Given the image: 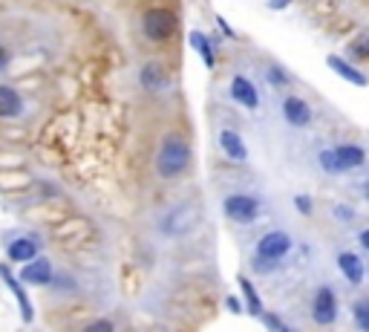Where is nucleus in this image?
<instances>
[{
	"label": "nucleus",
	"mask_w": 369,
	"mask_h": 332,
	"mask_svg": "<svg viewBox=\"0 0 369 332\" xmlns=\"http://www.w3.org/2000/svg\"><path fill=\"white\" fill-rule=\"evenodd\" d=\"M318 162H320V168H323L326 173H346V168H343V162L338 159L335 148H326V151H320Z\"/></svg>",
	"instance_id": "obj_20"
},
{
	"label": "nucleus",
	"mask_w": 369,
	"mask_h": 332,
	"mask_svg": "<svg viewBox=\"0 0 369 332\" xmlns=\"http://www.w3.org/2000/svg\"><path fill=\"white\" fill-rule=\"evenodd\" d=\"M0 278H4L6 281V286H9V292L15 295V301H18V306H21V315H24V321L26 323H32V301H29V295L24 292V286H21V281L9 272V266H0Z\"/></svg>",
	"instance_id": "obj_9"
},
{
	"label": "nucleus",
	"mask_w": 369,
	"mask_h": 332,
	"mask_svg": "<svg viewBox=\"0 0 369 332\" xmlns=\"http://www.w3.org/2000/svg\"><path fill=\"white\" fill-rule=\"evenodd\" d=\"M268 81L277 84V87H283V84H288V76L280 70V66H268Z\"/></svg>",
	"instance_id": "obj_23"
},
{
	"label": "nucleus",
	"mask_w": 369,
	"mask_h": 332,
	"mask_svg": "<svg viewBox=\"0 0 369 332\" xmlns=\"http://www.w3.org/2000/svg\"><path fill=\"white\" fill-rule=\"evenodd\" d=\"M360 246L369 251V228H366V231H360Z\"/></svg>",
	"instance_id": "obj_32"
},
{
	"label": "nucleus",
	"mask_w": 369,
	"mask_h": 332,
	"mask_svg": "<svg viewBox=\"0 0 369 332\" xmlns=\"http://www.w3.org/2000/svg\"><path fill=\"white\" fill-rule=\"evenodd\" d=\"M191 46L202 55V61H205V66L211 70V66L216 64V58H213V46H211V41L202 35V32H191Z\"/></svg>",
	"instance_id": "obj_18"
},
{
	"label": "nucleus",
	"mask_w": 369,
	"mask_h": 332,
	"mask_svg": "<svg viewBox=\"0 0 369 332\" xmlns=\"http://www.w3.org/2000/svg\"><path fill=\"white\" fill-rule=\"evenodd\" d=\"M93 329H113V323L110 321H96V323H90V332Z\"/></svg>",
	"instance_id": "obj_30"
},
{
	"label": "nucleus",
	"mask_w": 369,
	"mask_h": 332,
	"mask_svg": "<svg viewBox=\"0 0 369 332\" xmlns=\"http://www.w3.org/2000/svg\"><path fill=\"white\" fill-rule=\"evenodd\" d=\"M288 4H291V0H268V6H271V9H285Z\"/></svg>",
	"instance_id": "obj_31"
},
{
	"label": "nucleus",
	"mask_w": 369,
	"mask_h": 332,
	"mask_svg": "<svg viewBox=\"0 0 369 332\" xmlns=\"http://www.w3.org/2000/svg\"><path fill=\"white\" fill-rule=\"evenodd\" d=\"M32 257H38V240L21 237V240H12V243H9V260H15V263H29Z\"/></svg>",
	"instance_id": "obj_16"
},
{
	"label": "nucleus",
	"mask_w": 369,
	"mask_h": 332,
	"mask_svg": "<svg viewBox=\"0 0 369 332\" xmlns=\"http://www.w3.org/2000/svg\"><path fill=\"white\" fill-rule=\"evenodd\" d=\"M223 208H226V217L234 223H254L260 217V199L251 193H231L226 196Z\"/></svg>",
	"instance_id": "obj_2"
},
{
	"label": "nucleus",
	"mask_w": 369,
	"mask_h": 332,
	"mask_svg": "<svg viewBox=\"0 0 369 332\" xmlns=\"http://www.w3.org/2000/svg\"><path fill=\"white\" fill-rule=\"evenodd\" d=\"M363 196H366V199H369V179H366V182H363Z\"/></svg>",
	"instance_id": "obj_33"
},
{
	"label": "nucleus",
	"mask_w": 369,
	"mask_h": 332,
	"mask_svg": "<svg viewBox=\"0 0 369 332\" xmlns=\"http://www.w3.org/2000/svg\"><path fill=\"white\" fill-rule=\"evenodd\" d=\"M240 289H243V295H246L248 312H251V315H263V301H260V295L254 292V283H251L248 278H240Z\"/></svg>",
	"instance_id": "obj_19"
},
{
	"label": "nucleus",
	"mask_w": 369,
	"mask_h": 332,
	"mask_svg": "<svg viewBox=\"0 0 369 332\" xmlns=\"http://www.w3.org/2000/svg\"><path fill=\"white\" fill-rule=\"evenodd\" d=\"M294 206H298L300 214H312V199L309 196H298V199H294Z\"/></svg>",
	"instance_id": "obj_26"
},
{
	"label": "nucleus",
	"mask_w": 369,
	"mask_h": 332,
	"mask_svg": "<svg viewBox=\"0 0 369 332\" xmlns=\"http://www.w3.org/2000/svg\"><path fill=\"white\" fill-rule=\"evenodd\" d=\"M352 318H355L358 329L369 332V301H355V306H352Z\"/></svg>",
	"instance_id": "obj_21"
},
{
	"label": "nucleus",
	"mask_w": 369,
	"mask_h": 332,
	"mask_svg": "<svg viewBox=\"0 0 369 332\" xmlns=\"http://www.w3.org/2000/svg\"><path fill=\"white\" fill-rule=\"evenodd\" d=\"M226 306H228L231 312H243V303H240L237 298H228V301H226Z\"/></svg>",
	"instance_id": "obj_28"
},
{
	"label": "nucleus",
	"mask_w": 369,
	"mask_h": 332,
	"mask_svg": "<svg viewBox=\"0 0 369 332\" xmlns=\"http://www.w3.org/2000/svg\"><path fill=\"white\" fill-rule=\"evenodd\" d=\"M335 217H338L340 223H349V220L355 217V211H352L349 206H335Z\"/></svg>",
	"instance_id": "obj_25"
},
{
	"label": "nucleus",
	"mask_w": 369,
	"mask_h": 332,
	"mask_svg": "<svg viewBox=\"0 0 369 332\" xmlns=\"http://www.w3.org/2000/svg\"><path fill=\"white\" fill-rule=\"evenodd\" d=\"M6 64H9V52H6L4 46H0V73L6 70Z\"/></svg>",
	"instance_id": "obj_29"
},
{
	"label": "nucleus",
	"mask_w": 369,
	"mask_h": 332,
	"mask_svg": "<svg viewBox=\"0 0 369 332\" xmlns=\"http://www.w3.org/2000/svg\"><path fill=\"white\" fill-rule=\"evenodd\" d=\"M283 116L291 127H306L312 121V107L300 96H288L283 99Z\"/></svg>",
	"instance_id": "obj_7"
},
{
	"label": "nucleus",
	"mask_w": 369,
	"mask_h": 332,
	"mask_svg": "<svg viewBox=\"0 0 369 332\" xmlns=\"http://www.w3.org/2000/svg\"><path fill=\"white\" fill-rule=\"evenodd\" d=\"M277 263H280V260H271V257H260V254H254V263H251V266H254V272H263V275H266V272H274V269H277Z\"/></svg>",
	"instance_id": "obj_22"
},
{
	"label": "nucleus",
	"mask_w": 369,
	"mask_h": 332,
	"mask_svg": "<svg viewBox=\"0 0 369 332\" xmlns=\"http://www.w3.org/2000/svg\"><path fill=\"white\" fill-rule=\"evenodd\" d=\"M231 99H234L237 104L248 107V110H254V107L260 104L257 87H254V84H251L246 76H234V79H231Z\"/></svg>",
	"instance_id": "obj_10"
},
{
	"label": "nucleus",
	"mask_w": 369,
	"mask_h": 332,
	"mask_svg": "<svg viewBox=\"0 0 369 332\" xmlns=\"http://www.w3.org/2000/svg\"><path fill=\"white\" fill-rule=\"evenodd\" d=\"M173 26H176V21L168 9H147L141 18V29H144L147 41H153V44L168 41L173 35Z\"/></svg>",
	"instance_id": "obj_3"
},
{
	"label": "nucleus",
	"mask_w": 369,
	"mask_h": 332,
	"mask_svg": "<svg viewBox=\"0 0 369 332\" xmlns=\"http://www.w3.org/2000/svg\"><path fill=\"white\" fill-rule=\"evenodd\" d=\"M260 318H263V323H266L268 329H277V332H288V326H285V323H283V321H280L277 315H260Z\"/></svg>",
	"instance_id": "obj_24"
},
{
	"label": "nucleus",
	"mask_w": 369,
	"mask_h": 332,
	"mask_svg": "<svg viewBox=\"0 0 369 332\" xmlns=\"http://www.w3.org/2000/svg\"><path fill=\"white\" fill-rule=\"evenodd\" d=\"M193 223H196L193 211L182 206V208H173V211H171V214H168V217L162 220V231H165V234H173V237H176V234H185V231H188V228H191Z\"/></svg>",
	"instance_id": "obj_12"
},
{
	"label": "nucleus",
	"mask_w": 369,
	"mask_h": 332,
	"mask_svg": "<svg viewBox=\"0 0 369 332\" xmlns=\"http://www.w3.org/2000/svg\"><path fill=\"white\" fill-rule=\"evenodd\" d=\"M219 148H223V154L228 159H234V162H246L248 159V148H246L243 136H240V133H234V130L219 133Z\"/></svg>",
	"instance_id": "obj_11"
},
{
	"label": "nucleus",
	"mask_w": 369,
	"mask_h": 332,
	"mask_svg": "<svg viewBox=\"0 0 369 332\" xmlns=\"http://www.w3.org/2000/svg\"><path fill=\"white\" fill-rule=\"evenodd\" d=\"M21 281L24 283H35V286L52 283V263L46 257H32L24 269H21Z\"/></svg>",
	"instance_id": "obj_6"
},
{
	"label": "nucleus",
	"mask_w": 369,
	"mask_h": 332,
	"mask_svg": "<svg viewBox=\"0 0 369 332\" xmlns=\"http://www.w3.org/2000/svg\"><path fill=\"white\" fill-rule=\"evenodd\" d=\"M338 266H340L343 278H346L352 286H360V283H363V260H360L358 254H352V251L338 254Z\"/></svg>",
	"instance_id": "obj_13"
},
{
	"label": "nucleus",
	"mask_w": 369,
	"mask_h": 332,
	"mask_svg": "<svg viewBox=\"0 0 369 332\" xmlns=\"http://www.w3.org/2000/svg\"><path fill=\"white\" fill-rule=\"evenodd\" d=\"M216 24H219V29H223V32H226L228 38H234V35H237V32H234V29H231V26H228V24H226L223 18H216Z\"/></svg>",
	"instance_id": "obj_27"
},
{
	"label": "nucleus",
	"mask_w": 369,
	"mask_h": 332,
	"mask_svg": "<svg viewBox=\"0 0 369 332\" xmlns=\"http://www.w3.org/2000/svg\"><path fill=\"white\" fill-rule=\"evenodd\" d=\"M138 81L147 93H162L168 87V73H165V66L151 61V64H144L141 66V73H138Z\"/></svg>",
	"instance_id": "obj_8"
},
{
	"label": "nucleus",
	"mask_w": 369,
	"mask_h": 332,
	"mask_svg": "<svg viewBox=\"0 0 369 332\" xmlns=\"http://www.w3.org/2000/svg\"><path fill=\"white\" fill-rule=\"evenodd\" d=\"M312 318H315V323H320V326L335 323V318H338V295H335L332 286H320V289L315 292Z\"/></svg>",
	"instance_id": "obj_4"
},
{
	"label": "nucleus",
	"mask_w": 369,
	"mask_h": 332,
	"mask_svg": "<svg viewBox=\"0 0 369 332\" xmlns=\"http://www.w3.org/2000/svg\"><path fill=\"white\" fill-rule=\"evenodd\" d=\"M191 165V148L188 142L182 139H165L162 148H159V159H156V168L165 179H173L179 173H185Z\"/></svg>",
	"instance_id": "obj_1"
},
{
	"label": "nucleus",
	"mask_w": 369,
	"mask_h": 332,
	"mask_svg": "<svg viewBox=\"0 0 369 332\" xmlns=\"http://www.w3.org/2000/svg\"><path fill=\"white\" fill-rule=\"evenodd\" d=\"M335 154H338V159L343 162V168H346V171H352V168L363 165V159H366L363 148H360V145H352V142H343V145H338V148H335Z\"/></svg>",
	"instance_id": "obj_17"
},
{
	"label": "nucleus",
	"mask_w": 369,
	"mask_h": 332,
	"mask_svg": "<svg viewBox=\"0 0 369 332\" xmlns=\"http://www.w3.org/2000/svg\"><path fill=\"white\" fill-rule=\"evenodd\" d=\"M24 110V99L15 87L0 84V119H15Z\"/></svg>",
	"instance_id": "obj_14"
},
{
	"label": "nucleus",
	"mask_w": 369,
	"mask_h": 332,
	"mask_svg": "<svg viewBox=\"0 0 369 332\" xmlns=\"http://www.w3.org/2000/svg\"><path fill=\"white\" fill-rule=\"evenodd\" d=\"M326 64H329V70H335V73H338L343 81L358 84V87H366L363 73H360V70H355V66H352L349 61H343V58H338V55H329V58H326Z\"/></svg>",
	"instance_id": "obj_15"
},
{
	"label": "nucleus",
	"mask_w": 369,
	"mask_h": 332,
	"mask_svg": "<svg viewBox=\"0 0 369 332\" xmlns=\"http://www.w3.org/2000/svg\"><path fill=\"white\" fill-rule=\"evenodd\" d=\"M291 251V237L285 231H268L260 237L257 243V254L260 257H271V260H283Z\"/></svg>",
	"instance_id": "obj_5"
}]
</instances>
